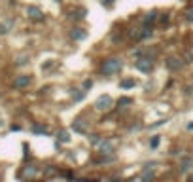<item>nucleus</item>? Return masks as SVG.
Returning <instances> with one entry per match:
<instances>
[{"label":"nucleus","instance_id":"nucleus-1","mask_svg":"<svg viewBox=\"0 0 193 182\" xmlns=\"http://www.w3.org/2000/svg\"><path fill=\"white\" fill-rule=\"evenodd\" d=\"M121 67H123V61H121L119 57H110V59H106V61L102 63L101 72H102L104 76H112V74L119 72Z\"/></svg>","mask_w":193,"mask_h":182},{"label":"nucleus","instance_id":"nucleus-2","mask_svg":"<svg viewBox=\"0 0 193 182\" xmlns=\"http://www.w3.org/2000/svg\"><path fill=\"white\" fill-rule=\"evenodd\" d=\"M112 104H114V101H112L110 95H101V97L95 101V104H93V106H95L98 112H104V110H110Z\"/></svg>","mask_w":193,"mask_h":182},{"label":"nucleus","instance_id":"nucleus-3","mask_svg":"<svg viewBox=\"0 0 193 182\" xmlns=\"http://www.w3.org/2000/svg\"><path fill=\"white\" fill-rule=\"evenodd\" d=\"M134 68L144 74H150V70H152V61H150L148 57H140L138 61H134Z\"/></svg>","mask_w":193,"mask_h":182},{"label":"nucleus","instance_id":"nucleus-4","mask_svg":"<svg viewBox=\"0 0 193 182\" xmlns=\"http://www.w3.org/2000/svg\"><path fill=\"white\" fill-rule=\"evenodd\" d=\"M72 129L76 133H85V131H87V123H85L83 118H76V120L72 122Z\"/></svg>","mask_w":193,"mask_h":182},{"label":"nucleus","instance_id":"nucleus-5","mask_svg":"<svg viewBox=\"0 0 193 182\" xmlns=\"http://www.w3.org/2000/svg\"><path fill=\"white\" fill-rule=\"evenodd\" d=\"M72 38L74 40H85V38H87V31L80 29V27H74V29H72Z\"/></svg>","mask_w":193,"mask_h":182},{"label":"nucleus","instance_id":"nucleus-6","mask_svg":"<svg viewBox=\"0 0 193 182\" xmlns=\"http://www.w3.org/2000/svg\"><path fill=\"white\" fill-rule=\"evenodd\" d=\"M28 83H31V76L23 74V76H19V78H15V82H13V86H15V87H27Z\"/></svg>","mask_w":193,"mask_h":182},{"label":"nucleus","instance_id":"nucleus-7","mask_svg":"<svg viewBox=\"0 0 193 182\" xmlns=\"http://www.w3.org/2000/svg\"><path fill=\"white\" fill-rule=\"evenodd\" d=\"M27 13H28V17H32V19H42V10L36 8V6H28Z\"/></svg>","mask_w":193,"mask_h":182},{"label":"nucleus","instance_id":"nucleus-8","mask_svg":"<svg viewBox=\"0 0 193 182\" xmlns=\"http://www.w3.org/2000/svg\"><path fill=\"white\" fill-rule=\"evenodd\" d=\"M101 150H102V154H112L114 150H116V144L110 142V141H102L101 142Z\"/></svg>","mask_w":193,"mask_h":182},{"label":"nucleus","instance_id":"nucleus-9","mask_svg":"<svg viewBox=\"0 0 193 182\" xmlns=\"http://www.w3.org/2000/svg\"><path fill=\"white\" fill-rule=\"evenodd\" d=\"M134 86H137V80H134V78H125V80L119 82V87L121 89H131Z\"/></svg>","mask_w":193,"mask_h":182},{"label":"nucleus","instance_id":"nucleus-10","mask_svg":"<svg viewBox=\"0 0 193 182\" xmlns=\"http://www.w3.org/2000/svg\"><path fill=\"white\" fill-rule=\"evenodd\" d=\"M157 10H152V11H148L146 13V17H144V25H150V23H153V21L157 19Z\"/></svg>","mask_w":193,"mask_h":182},{"label":"nucleus","instance_id":"nucleus-11","mask_svg":"<svg viewBox=\"0 0 193 182\" xmlns=\"http://www.w3.org/2000/svg\"><path fill=\"white\" fill-rule=\"evenodd\" d=\"M165 65H167V67L170 68V70H178V68H180V67H182V63H180V61H178L176 57H172V59H169V61L165 63Z\"/></svg>","mask_w":193,"mask_h":182},{"label":"nucleus","instance_id":"nucleus-12","mask_svg":"<svg viewBox=\"0 0 193 182\" xmlns=\"http://www.w3.org/2000/svg\"><path fill=\"white\" fill-rule=\"evenodd\" d=\"M134 99L133 97H119L117 99V106H129V104H133Z\"/></svg>","mask_w":193,"mask_h":182},{"label":"nucleus","instance_id":"nucleus-13","mask_svg":"<svg viewBox=\"0 0 193 182\" xmlns=\"http://www.w3.org/2000/svg\"><path fill=\"white\" fill-rule=\"evenodd\" d=\"M83 97H85V89H74L72 91V99L74 101H82Z\"/></svg>","mask_w":193,"mask_h":182},{"label":"nucleus","instance_id":"nucleus-14","mask_svg":"<svg viewBox=\"0 0 193 182\" xmlns=\"http://www.w3.org/2000/svg\"><path fill=\"white\" fill-rule=\"evenodd\" d=\"M159 142H161V135H155V137H152V141H150V148H152V150H155L157 146H159Z\"/></svg>","mask_w":193,"mask_h":182},{"label":"nucleus","instance_id":"nucleus-15","mask_svg":"<svg viewBox=\"0 0 193 182\" xmlns=\"http://www.w3.org/2000/svg\"><path fill=\"white\" fill-rule=\"evenodd\" d=\"M191 165H193V163H191V159H189V158H185V159H182V165H180V167H182V173H185V171H189V169H191Z\"/></svg>","mask_w":193,"mask_h":182},{"label":"nucleus","instance_id":"nucleus-16","mask_svg":"<svg viewBox=\"0 0 193 182\" xmlns=\"http://www.w3.org/2000/svg\"><path fill=\"white\" fill-rule=\"evenodd\" d=\"M57 138H59L61 142H68L70 141V137H68L66 131H59V133H57Z\"/></svg>","mask_w":193,"mask_h":182},{"label":"nucleus","instance_id":"nucleus-17","mask_svg":"<svg viewBox=\"0 0 193 182\" xmlns=\"http://www.w3.org/2000/svg\"><path fill=\"white\" fill-rule=\"evenodd\" d=\"M89 141H91L93 144H101L102 138H101V135H89Z\"/></svg>","mask_w":193,"mask_h":182},{"label":"nucleus","instance_id":"nucleus-18","mask_svg":"<svg viewBox=\"0 0 193 182\" xmlns=\"http://www.w3.org/2000/svg\"><path fill=\"white\" fill-rule=\"evenodd\" d=\"M91 87H93V80H85V82H83V89L87 91V89H91Z\"/></svg>","mask_w":193,"mask_h":182},{"label":"nucleus","instance_id":"nucleus-19","mask_svg":"<svg viewBox=\"0 0 193 182\" xmlns=\"http://www.w3.org/2000/svg\"><path fill=\"white\" fill-rule=\"evenodd\" d=\"M167 123V120H159V122H155L153 125H150V127H152V129H155V127H159V125H165Z\"/></svg>","mask_w":193,"mask_h":182},{"label":"nucleus","instance_id":"nucleus-20","mask_svg":"<svg viewBox=\"0 0 193 182\" xmlns=\"http://www.w3.org/2000/svg\"><path fill=\"white\" fill-rule=\"evenodd\" d=\"M102 4L106 6V8H112V6H114V0H102Z\"/></svg>","mask_w":193,"mask_h":182},{"label":"nucleus","instance_id":"nucleus-21","mask_svg":"<svg viewBox=\"0 0 193 182\" xmlns=\"http://www.w3.org/2000/svg\"><path fill=\"white\" fill-rule=\"evenodd\" d=\"M34 131H36V133H46V127H42V125H36V127H34Z\"/></svg>","mask_w":193,"mask_h":182},{"label":"nucleus","instance_id":"nucleus-22","mask_svg":"<svg viewBox=\"0 0 193 182\" xmlns=\"http://www.w3.org/2000/svg\"><path fill=\"white\" fill-rule=\"evenodd\" d=\"M161 21H163V23H167V21H169V13H163V15H161Z\"/></svg>","mask_w":193,"mask_h":182},{"label":"nucleus","instance_id":"nucleus-23","mask_svg":"<svg viewBox=\"0 0 193 182\" xmlns=\"http://www.w3.org/2000/svg\"><path fill=\"white\" fill-rule=\"evenodd\" d=\"M188 19H189V21H193V10H191V11L188 13Z\"/></svg>","mask_w":193,"mask_h":182},{"label":"nucleus","instance_id":"nucleus-24","mask_svg":"<svg viewBox=\"0 0 193 182\" xmlns=\"http://www.w3.org/2000/svg\"><path fill=\"white\" fill-rule=\"evenodd\" d=\"M188 129H189V131H193V122H189V123H188Z\"/></svg>","mask_w":193,"mask_h":182},{"label":"nucleus","instance_id":"nucleus-25","mask_svg":"<svg viewBox=\"0 0 193 182\" xmlns=\"http://www.w3.org/2000/svg\"><path fill=\"white\" fill-rule=\"evenodd\" d=\"M55 2H61V0H55Z\"/></svg>","mask_w":193,"mask_h":182}]
</instances>
